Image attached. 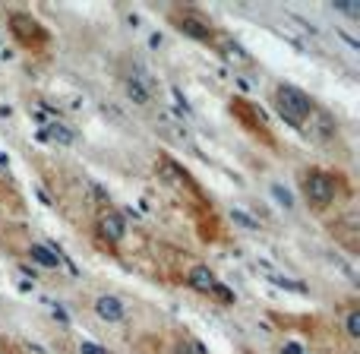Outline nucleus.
Returning a JSON list of instances; mask_svg holds the SVG:
<instances>
[{
	"label": "nucleus",
	"mask_w": 360,
	"mask_h": 354,
	"mask_svg": "<svg viewBox=\"0 0 360 354\" xmlns=\"http://www.w3.org/2000/svg\"><path fill=\"white\" fill-rule=\"evenodd\" d=\"M275 111L281 114V120L291 127H304L307 120L313 118L316 105L310 101V95L300 92L294 86H278L275 89Z\"/></svg>",
	"instance_id": "obj_1"
},
{
	"label": "nucleus",
	"mask_w": 360,
	"mask_h": 354,
	"mask_svg": "<svg viewBox=\"0 0 360 354\" xmlns=\"http://www.w3.org/2000/svg\"><path fill=\"white\" fill-rule=\"evenodd\" d=\"M304 196H307V203L316 206V209L329 206L332 196H335V180H332V175H326V171H316V168H313L310 175L304 177Z\"/></svg>",
	"instance_id": "obj_2"
},
{
	"label": "nucleus",
	"mask_w": 360,
	"mask_h": 354,
	"mask_svg": "<svg viewBox=\"0 0 360 354\" xmlns=\"http://www.w3.org/2000/svg\"><path fill=\"white\" fill-rule=\"evenodd\" d=\"M10 29H13V35H16L22 44H29V48H38V44L48 42V29H44L38 19H32L29 13H13Z\"/></svg>",
	"instance_id": "obj_3"
},
{
	"label": "nucleus",
	"mask_w": 360,
	"mask_h": 354,
	"mask_svg": "<svg viewBox=\"0 0 360 354\" xmlns=\"http://www.w3.org/2000/svg\"><path fill=\"white\" fill-rule=\"evenodd\" d=\"M171 23L180 25L190 38H199V42H212V35H215L212 23L196 10H171Z\"/></svg>",
	"instance_id": "obj_4"
},
{
	"label": "nucleus",
	"mask_w": 360,
	"mask_h": 354,
	"mask_svg": "<svg viewBox=\"0 0 360 354\" xmlns=\"http://www.w3.org/2000/svg\"><path fill=\"white\" fill-rule=\"evenodd\" d=\"M98 231H101V237H105V241L117 244L120 237L127 234V222H124V215H120L117 209H105V212L98 215Z\"/></svg>",
	"instance_id": "obj_5"
},
{
	"label": "nucleus",
	"mask_w": 360,
	"mask_h": 354,
	"mask_svg": "<svg viewBox=\"0 0 360 354\" xmlns=\"http://www.w3.org/2000/svg\"><path fill=\"white\" fill-rule=\"evenodd\" d=\"M95 313H98V320H105V323H120V320L127 317V307L120 298H114V294H101L98 301H95Z\"/></svg>",
	"instance_id": "obj_6"
},
{
	"label": "nucleus",
	"mask_w": 360,
	"mask_h": 354,
	"mask_svg": "<svg viewBox=\"0 0 360 354\" xmlns=\"http://www.w3.org/2000/svg\"><path fill=\"white\" fill-rule=\"evenodd\" d=\"M186 282H190L193 291H202V294H212V288L218 285L209 266H193V269H190V275H186Z\"/></svg>",
	"instance_id": "obj_7"
},
{
	"label": "nucleus",
	"mask_w": 360,
	"mask_h": 354,
	"mask_svg": "<svg viewBox=\"0 0 360 354\" xmlns=\"http://www.w3.org/2000/svg\"><path fill=\"white\" fill-rule=\"evenodd\" d=\"M127 95L133 99V105H149L152 101L149 80H146V76H133V80H127Z\"/></svg>",
	"instance_id": "obj_8"
},
{
	"label": "nucleus",
	"mask_w": 360,
	"mask_h": 354,
	"mask_svg": "<svg viewBox=\"0 0 360 354\" xmlns=\"http://www.w3.org/2000/svg\"><path fill=\"white\" fill-rule=\"evenodd\" d=\"M29 256H32V263H38V266H44V269H57V266H60V256H57L51 247H41V244H32Z\"/></svg>",
	"instance_id": "obj_9"
},
{
	"label": "nucleus",
	"mask_w": 360,
	"mask_h": 354,
	"mask_svg": "<svg viewBox=\"0 0 360 354\" xmlns=\"http://www.w3.org/2000/svg\"><path fill=\"white\" fill-rule=\"evenodd\" d=\"M44 133H48V139H54L57 146H73L76 143V133L70 130L67 124H48Z\"/></svg>",
	"instance_id": "obj_10"
},
{
	"label": "nucleus",
	"mask_w": 360,
	"mask_h": 354,
	"mask_svg": "<svg viewBox=\"0 0 360 354\" xmlns=\"http://www.w3.org/2000/svg\"><path fill=\"white\" fill-rule=\"evenodd\" d=\"M158 171H162V175H168L171 184H186V180H190V175H186L184 168H177L174 162H168V158L162 162V168H158Z\"/></svg>",
	"instance_id": "obj_11"
},
{
	"label": "nucleus",
	"mask_w": 360,
	"mask_h": 354,
	"mask_svg": "<svg viewBox=\"0 0 360 354\" xmlns=\"http://www.w3.org/2000/svg\"><path fill=\"white\" fill-rule=\"evenodd\" d=\"M345 332H348L351 339H360V310H351L348 317H345Z\"/></svg>",
	"instance_id": "obj_12"
},
{
	"label": "nucleus",
	"mask_w": 360,
	"mask_h": 354,
	"mask_svg": "<svg viewBox=\"0 0 360 354\" xmlns=\"http://www.w3.org/2000/svg\"><path fill=\"white\" fill-rule=\"evenodd\" d=\"M335 6H338V10H342V13H348V16H360V6H357V0H335Z\"/></svg>",
	"instance_id": "obj_13"
},
{
	"label": "nucleus",
	"mask_w": 360,
	"mask_h": 354,
	"mask_svg": "<svg viewBox=\"0 0 360 354\" xmlns=\"http://www.w3.org/2000/svg\"><path fill=\"white\" fill-rule=\"evenodd\" d=\"M272 193H275V199H278V203H281V206H285V209H291V206H294L291 193H288V190H285V187H278V184H275V187H272Z\"/></svg>",
	"instance_id": "obj_14"
},
{
	"label": "nucleus",
	"mask_w": 360,
	"mask_h": 354,
	"mask_svg": "<svg viewBox=\"0 0 360 354\" xmlns=\"http://www.w3.org/2000/svg\"><path fill=\"white\" fill-rule=\"evenodd\" d=\"M212 294H215V298L221 301V304H234V294H231L228 288H221V285H215V288H212Z\"/></svg>",
	"instance_id": "obj_15"
},
{
	"label": "nucleus",
	"mask_w": 360,
	"mask_h": 354,
	"mask_svg": "<svg viewBox=\"0 0 360 354\" xmlns=\"http://www.w3.org/2000/svg\"><path fill=\"white\" fill-rule=\"evenodd\" d=\"M79 354H108L101 345H95V342H82L79 345Z\"/></svg>",
	"instance_id": "obj_16"
},
{
	"label": "nucleus",
	"mask_w": 360,
	"mask_h": 354,
	"mask_svg": "<svg viewBox=\"0 0 360 354\" xmlns=\"http://www.w3.org/2000/svg\"><path fill=\"white\" fill-rule=\"evenodd\" d=\"M231 218H234V222H240V225H247V228H256V222H253V218H250V215H243L240 209H234V212H231Z\"/></svg>",
	"instance_id": "obj_17"
},
{
	"label": "nucleus",
	"mask_w": 360,
	"mask_h": 354,
	"mask_svg": "<svg viewBox=\"0 0 360 354\" xmlns=\"http://www.w3.org/2000/svg\"><path fill=\"white\" fill-rule=\"evenodd\" d=\"M285 354H304V351H300V345H285Z\"/></svg>",
	"instance_id": "obj_18"
},
{
	"label": "nucleus",
	"mask_w": 360,
	"mask_h": 354,
	"mask_svg": "<svg viewBox=\"0 0 360 354\" xmlns=\"http://www.w3.org/2000/svg\"><path fill=\"white\" fill-rule=\"evenodd\" d=\"M177 354H193V351L186 348V345H180V348H177Z\"/></svg>",
	"instance_id": "obj_19"
},
{
	"label": "nucleus",
	"mask_w": 360,
	"mask_h": 354,
	"mask_svg": "<svg viewBox=\"0 0 360 354\" xmlns=\"http://www.w3.org/2000/svg\"><path fill=\"white\" fill-rule=\"evenodd\" d=\"M0 165H6V156H4V152H0Z\"/></svg>",
	"instance_id": "obj_20"
}]
</instances>
